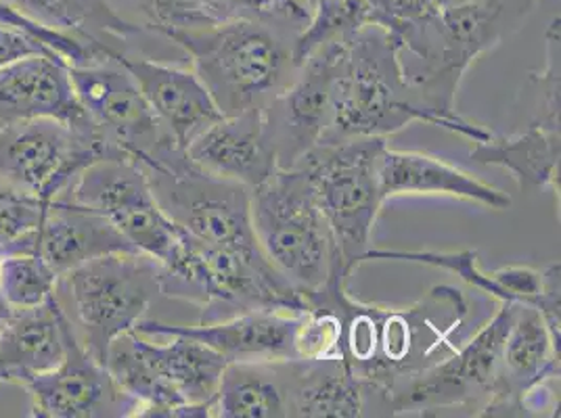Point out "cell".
Returning a JSON list of instances; mask_svg holds the SVG:
<instances>
[{
  "mask_svg": "<svg viewBox=\"0 0 561 418\" xmlns=\"http://www.w3.org/2000/svg\"><path fill=\"white\" fill-rule=\"evenodd\" d=\"M266 0H185L195 25L260 18Z\"/></svg>",
  "mask_w": 561,
  "mask_h": 418,
  "instance_id": "cell-34",
  "label": "cell"
},
{
  "mask_svg": "<svg viewBox=\"0 0 561 418\" xmlns=\"http://www.w3.org/2000/svg\"><path fill=\"white\" fill-rule=\"evenodd\" d=\"M413 121L440 128V119L421 105L404 80L397 38L379 25H365L348 40L335 82L331 124L321 144L390 139Z\"/></svg>",
  "mask_w": 561,
  "mask_h": 418,
  "instance_id": "cell-5",
  "label": "cell"
},
{
  "mask_svg": "<svg viewBox=\"0 0 561 418\" xmlns=\"http://www.w3.org/2000/svg\"><path fill=\"white\" fill-rule=\"evenodd\" d=\"M374 259H388V262L394 259V262H411V264L440 268L445 272L457 275L463 282H468L469 287L491 295L496 302H505L503 291L492 280L491 272H484L478 266V252H471V249L440 254V252H404V249H374L371 247L363 257V264L374 262Z\"/></svg>",
  "mask_w": 561,
  "mask_h": 418,
  "instance_id": "cell-29",
  "label": "cell"
},
{
  "mask_svg": "<svg viewBox=\"0 0 561 418\" xmlns=\"http://www.w3.org/2000/svg\"><path fill=\"white\" fill-rule=\"evenodd\" d=\"M535 4L537 0H476L407 15L390 30L407 84L440 119V128L469 142L491 139L489 128L455 112L457 91L476 59L519 30Z\"/></svg>",
  "mask_w": 561,
  "mask_h": 418,
  "instance_id": "cell-2",
  "label": "cell"
},
{
  "mask_svg": "<svg viewBox=\"0 0 561 418\" xmlns=\"http://www.w3.org/2000/svg\"><path fill=\"white\" fill-rule=\"evenodd\" d=\"M47 206L22 190L0 197V247H9L34 233L43 222Z\"/></svg>",
  "mask_w": 561,
  "mask_h": 418,
  "instance_id": "cell-32",
  "label": "cell"
},
{
  "mask_svg": "<svg viewBox=\"0 0 561 418\" xmlns=\"http://www.w3.org/2000/svg\"><path fill=\"white\" fill-rule=\"evenodd\" d=\"M59 275L38 254L7 252L0 257V298L9 307H34L57 293Z\"/></svg>",
  "mask_w": 561,
  "mask_h": 418,
  "instance_id": "cell-28",
  "label": "cell"
},
{
  "mask_svg": "<svg viewBox=\"0 0 561 418\" xmlns=\"http://www.w3.org/2000/svg\"><path fill=\"white\" fill-rule=\"evenodd\" d=\"M185 153L197 170L250 190L266 183L280 167L264 107L220 117L188 144Z\"/></svg>",
  "mask_w": 561,
  "mask_h": 418,
  "instance_id": "cell-19",
  "label": "cell"
},
{
  "mask_svg": "<svg viewBox=\"0 0 561 418\" xmlns=\"http://www.w3.org/2000/svg\"><path fill=\"white\" fill-rule=\"evenodd\" d=\"M22 387L32 397L30 417L128 418L139 413L137 399L124 394L107 367L80 344L71 321L64 360L25 379Z\"/></svg>",
  "mask_w": 561,
  "mask_h": 418,
  "instance_id": "cell-15",
  "label": "cell"
},
{
  "mask_svg": "<svg viewBox=\"0 0 561 418\" xmlns=\"http://www.w3.org/2000/svg\"><path fill=\"white\" fill-rule=\"evenodd\" d=\"M302 25L277 13L168 30L222 116L264 107L296 73L294 43Z\"/></svg>",
  "mask_w": 561,
  "mask_h": 418,
  "instance_id": "cell-3",
  "label": "cell"
},
{
  "mask_svg": "<svg viewBox=\"0 0 561 418\" xmlns=\"http://www.w3.org/2000/svg\"><path fill=\"white\" fill-rule=\"evenodd\" d=\"M348 279L337 270L323 289L306 295V303L325 305L340 316V358L386 410L388 397L402 383L459 348L455 335L468 321V295L457 287L436 285L420 302L381 305L352 298Z\"/></svg>",
  "mask_w": 561,
  "mask_h": 418,
  "instance_id": "cell-1",
  "label": "cell"
},
{
  "mask_svg": "<svg viewBox=\"0 0 561 418\" xmlns=\"http://www.w3.org/2000/svg\"><path fill=\"white\" fill-rule=\"evenodd\" d=\"M216 418H289L287 360L231 362L211 399Z\"/></svg>",
  "mask_w": 561,
  "mask_h": 418,
  "instance_id": "cell-27",
  "label": "cell"
},
{
  "mask_svg": "<svg viewBox=\"0 0 561 418\" xmlns=\"http://www.w3.org/2000/svg\"><path fill=\"white\" fill-rule=\"evenodd\" d=\"M348 40H333L312 50L285 89L264 105L280 167H294L325 137Z\"/></svg>",
  "mask_w": 561,
  "mask_h": 418,
  "instance_id": "cell-14",
  "label": "cell"
},
{
  "mask_svg": "<svg viewBox=\"0 0 561 418\" xmlns=\"http://www.w3.org/2000/svg\"><path fill=\"white\" fill-rule=\"evenodd\" d=\"M30 55H57V53L24 30L0 24V70Z\"/></svg>",
  "mask_w": 561,
  "mask_h": 418,
  "instance_id": "cell-35",
  "label": "cell"
},
{
  "mask_svg": "<svg viewBox=\"0 0 561 418\" xmlns=\"http://www.w3.org/2000/svg\"><path fill=\"white\" fill-rule=\"evenodd\" d=\"M302 314L280 310H252L208 325H165L140 321L135 330L145 337L176 333L191 337L231 362H285L296 360V328Z\"/></svg>",
  "mask_w": 561,
  "mask_h": 418,
  "instance_id": "cell-18",
  "label": "cell"
},
{
  "mask_svg": "<svg viewBox=\"0 0 561 418\" xmlns=\"http://www.w3.org/2000/svg\"><path fill=\"white\" fill-rule=\"evenodd\" d=\"M66 314L57 293L34 307H9L0 321V383H18L55 369L66 353Z\"/></svg>",
  "mask_w": 561,
  "mask_h": 418,
  "instance_id": "cell-22",
  "label": "cell"
},
{
  "mask_svg": "<svg viewBox=\"0 0 561 418\" xmlns=\"http://www.w3.org/2000/svg\"><path fill=\"white\" fill-rule=\"evenodd\" d=\"M476 0H400V20L413 13L421 11H443V9H453V7H463Z\"/></svg>",
  "mask_w": 561,
  "mask_h": 418,
  "instance_id": "cell-36",
  "label": "cell"
},
{
  "mask_svg": "<svg viewBox=\"0 0 561 418\" xmlns=\"http://www.w3.org/2000/svg\"><path fill=\"white\" fill-rule=\"evenodd\" d=\"M492 280L503 291L505 303L537 305L542 291V270L530 266H505L491 272Z\"/></svg>",
  "mask_w": 561,
  "mask_h": 418,
  "instance_id": "cell-33",
  "label": "cell"
},
{
  "mask_svg": "<svg viewBox=\"0 0 561 418\" xmlns=\"http://www.w3.org/2000/svg\"><path fill=\"white\" fill-rule=\"evenodd\" d=\"M379 186L383 201L400 195H445L484 208H512V197L457 165L420 151L386 147L379 160Z\"/></svg>",
  "mask_w": 561,
  "mask_h": 418,
  "instance_id": "cell-23",
  "label": "cell"
},
{
  "mask_svg": "<svg viewBox=\"0 0 561 418\" xmlns=\"http://www.w3.org/2000/svg\"><path fill=\"white\" fill-rule=\"evenodd\" d=\"M13 190H18L15 186L9 185L4 178H0V197H4V195H11Z\"/></svg>",
  "mask_w": 561,
  "mask_h": 418,
  "instance_id": "cell-37",
  "label": "cell"
},
{
  "mask_svg": "<svg viewBox=\"0 0 561 418\" xmlns=\"http://www.w3.org/2000/svg\"><path fill=\"white\" fill-rule=\"evenodd\" d=\"M142 167L160 206L181 231L211 247L260 249L252 227V190L248 186L197 170L174 142L162 144Z\"/></svg>",
  "mask_w": 561,
  "mask_h": 418,
  "instance_id": "cell-9",
  "label": "cell"
},
{
  "mask_svg": "<svg viewBox=\"0 0 561 418\" xmlns=\"http://www.w3.org/2000/svg\"><path fill=\"white\" fill-rule=\"evenodd\" d=\"M386 147L388 139L375 137L340 140L317 144L296 163L308 176L351 277L371 249L375 222L383 206L379 160Z\"/></svg>",
  "mask_w": 561,
  "mask_h": 418,
  "instance_id": "cell-8",
  "label": "cell"
},
{
  "mask_svg": "<svg viewBox=\"0 0 561 418\" xmlns=\"http://www.w3.org/2000/svg\"><path fill=\"white\" fill-rule=\"evenodd\" d=\"M560 119L537 116L524 132L473 142L469 158L507 170L526 193L547 186L560 193Z\"/></svg>",
  "mask_w": 561,
  "mask_h": 418,
  "instance_id": "cell-25",
  "label": "cell"
},
{
  "mask_svg": "<svg viewBox=\"0 0 561 418\" xmlns=\"http://www.w3.org/2000/svg\"><path fill=\"white\" fill-rule=\"evenodd\" d=\"M7 254V247H0V257L4 256ZM9 312V305L7 303L2 302V298H0V321H2V316Z\"/></svg>",
  "mask_w": 561,
  "mask_h": 418,
  "instance_id": "cell-38",
  "label": "cell"
},
{
  "mask_svg": "<svg viewBox=\"0 0 561 418\" xmlns=\"http://www.w3.org/2000/svg\"><path fill=\"white\" fill-rule=\"evenodd\" d=\"M30 247L59 277L94 257L137 252L103 216L64 197L48 204L41 227L30 234Z\"/></svg>",
  "mask_w": 561,
  "mask_h": 418,
  "instance_id": "cell-21",
  "label": "cell"
},
{
  "mask_svg": "<svg viewBox=\"0 0 561 418\" xmlns=\"http://www.w3.org/2000/svg\"><path fill=\"white\" fill-rule=\"evenodd\" d=\"M252 227L262 254L305 298L323 289L337 270L346 272L328 218L298 165L277 167L252 188Z\"/></svg>",
  "mask_w": 561,
  "mask_h": 418,
  "instance_id": "cell-6",
  "label": "cell"
},
{
  "mask_svg": "<svg viewBox=\"0 0 561 418\" xmlns=\"http://www.w3.org/2000/svg\"><path fill=\"white\" fill-rule=\"evenodd\" d=\"M119 63L130 71L165 137L181 151L222 116L193 68H181L122 53Z\"/></svg>",
  "mask_w": 561,
  "mask_h": 418,
  "instance_id": "cell-20",
  "label": "cell"
},
{
  "mask_svg": "<svg viewBox=\"0 0 561 418\" xmlns=\"http://www.w3.org/2000/svg\"><path fill=\"white\" fill-rule=\"evenodd\" d=\"M340 316L325 305H308L296 328V360H323L340 356Z\"/></svg>",
  "mask_w": 561,
  "mask_h": 418,
  "instance_id": "cell-30",
  "label": "cell"
},
{
  "mask_svg": "<svg viewBox=\"0 0 561 418\" xmlns=\"http://www.w3.org/2000/svg\"><path fill=\"white\" fill-rule=\"evenodd\" d=\"M103 158H112L103 140L55 119L0 126V178L43 204L61 199Z\"/></svg>",
  "mask_w": 561,
  "mask_h": 418,
  "instance_id": "cell-11",
  "label": "cell"
},
{
  "mask_svg": "<svg viewBox=\"0 0 561 418\" xmlns=\"http://www.w3.org/2000/svg\"><path fill=\"white\" fill-rule=\"evenodd\" d=\"M124 22L137 25L140 32L164 36L168 30L193 27L195 20L185 0H105Z\"/></svg>",
  "mask_w": 561,
  "mask_h": 418,
  "instance_id": "cell-31",
  "label": "cell"
},
{
  "mask_svg": "<svg viewBox=\"0 0 561 418\" xmlns=\"http://www.w3.org/2000/svg\"><path fill=\"white\" fill-rule=\"evenodd\" d=\"M515 303H501L489 325L468 344H459L448 358L409 379L386 402L392 417H434L440 410L468 408L480 417L501 367V349L514 318Z\"/></svg>",
  "mask_w": 561,
  "mask_h": 418,
  "instance_id": "cell-10",
  "label": "cell"
},
{
  "mask_svg": "<svg viewBox=\"0 0 561 418\" xmlns=\"http://www.w3.org/2000/svg\"><path fill=\"white\" fill-rule=\"evenodd\" d=\"M156 337L164 344L128 330L112 344L105 360L117 387L137 399V417L210 418L227 360L185 335Z\"/></svg>",
  "mask_w": 561,
  "mask_h": 418,
  "instance_id": "cell-4",
  "label": "cell"
},
{
  "mask_svg": "<svg viewBox=\"0 0 561 418\" xmlns=\"http://www.w3.org/2000/svg\"><path fill=\"white\" fill-rule=\"evenodd\" d=\"M117 57L89 66H70L71 86L94 130L107 144L110 155L147 163L162 144L172 140L165 137L139 84Z\"/></svg>",
  "mask_w": 561,
  "mask_h": 418,
  "instance_id": "cell-13",
  "label": "cell"
},
{
  "mask_svg": "<svg viewBox=\"0 0 561 418\" xmlns=\"http://www.w3.org/2000/svg\"><path fill=\"white\" fill-rule=\"evenodd\" d=\"M547 379H560V341L551 335L538 307L515 303L499 374L480 417H524V395Z\"/></svg>",
  "mask_w": 561,
  "mask_h": 418,
  "instance_id": "cell-17",
  "label": "cell"
},
{
  "mask_svg": "<svg viewBox=\"0 0 561 418\" xmlns=\"http://www.w3.org/2000/svg\"><path fill=\"white\" fill-rule=\"evenodd\" d=\"M34 119H55L99 137L73 93L70 63L59 55H30L0 70V126Z\"/></svg>",
  "mask_w": 561,
  "mask_h": 418,
  "instance_id": "cell-16",
  "label": "cell"
},
{
  "mask_svg": "<svg viewBox=\"0 0 561 418\" xmlns=\"http://www.w3.org/2000/svg\"><path fill=\"white\" fill-rule=\"evenodd\" d=\"M371 397H375L374 392L340 356L287 360L289 417H365Z\"/></svg>",
  "mask_w": 561,
  "mask_h": 418,
  "instance_id": "cell-24",
  "label": "cell"
},
{
  "mask_svg": "<svg viewBox=\"0 0 561 418\" xmlns=\"http://www.w3.org/2000/svg\"><path fill=\"white\" fill-rule=\"evenodd\" d=\"M30 22L71 36L84 45L124 53L116 43L140 34L137 25L124 22L105 0H2Z\"/></svg>",
  "mask_w": 561,
  "mask_h": 418,
  "instance_id": "cell-26",
  "label": "cell"
},
{
  "mask_svg": "<svg viewBox=\"0 0 561 418\" xmlns=\"http://www.w3.org/2000/svg\"><path fill=\"white\" fill-rule=\"evenodd\" d=\"M57 295L70 302L71 312L64 310L80 344L105 364L112 344L135 330L160 295V264L140 252L94 257L59 277Z\"/></svg>",
  "mask_w": 561,
  "mask_h": 418,
  "instance_id": "cell-7",
  "label": "cell"
},
{
  "mask_svg": "<svg viewBox=\"0 0 561 418\" xmlns=\"http://www.w3.org/2000/svg\"><path fill=\"white\" fill-rule=\"evenodd\" d=\"M103 216L137 252L162 262L176 241L179 227L168 218L142 163L103 158L91 163L64 195Z\"/></svg>",
  "mask_w": 561,
  "mask_h": 418,
  "instance_id": "cell-12",
  "label": "cell"
}]
</instances>
